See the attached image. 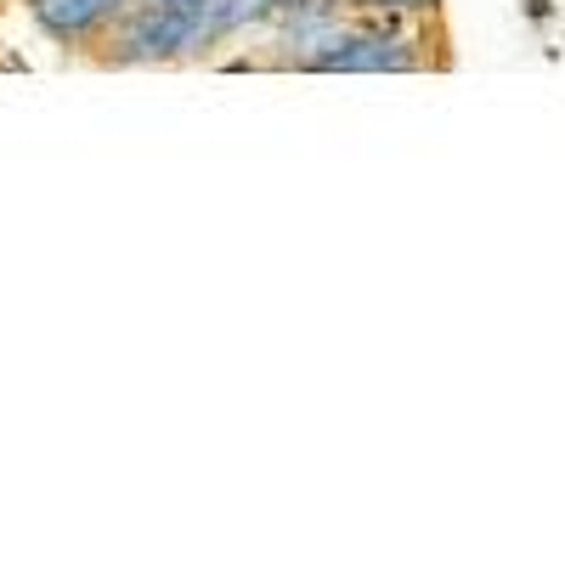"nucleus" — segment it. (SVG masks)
Segmentation results:
<instances>
[{
    "mask_svg": "<svg viewBox=\"0 0 565 565\" xmlns=\"http://www.w3.org/2000/svg\"><path fill=\"white\" fill-rule=\"evenodd\" d=\"M130 7L136 0H29L34 23L52 40H85V34L108 29L114 18H125Z\"/></svg>",
    "mask_w": 565,
    "mask_h": 565,
    "instance_id": "f03ea898",
    "label": "nucleus"
},
{
    "mask_svg": "<svg viewBox=\"0 0 565 565\" xmlns=\"http://www.w3.org/2000/svg\"><path fill=\"white\" fill-rule=\"evenodd\" d=\"M373 7H391V12H418V7H436V0H373Z\"/></svg>",
    "mask_w": 565,
    "mask_h": 565,
    "instance_id": "7ed1b4c3",
    "label": "nucleus"
},
{
    "mask_svg": "<svg viewBox=\"0 0 565 565\" xmlns=\"http://www.w3.org/2000/svg\"><path fill=\"white\" fill-rule=\"evenodd\" d=\"M351 7H373V0H351Z\"/></svg>",
    "mask_w": 565,
    "mask_h": 565,
    "instance_id": "20e7f679",
    "label": "nucleus"
},
{
    "mask_svg": "<svg viewBox=\"0 0 565 565\" xmlns=\"http://www.w3.org/2000/svg\"><path fill=\"white\" fill-rule=\"evenodd\" d=\"M306 68H322V74H385V68H413V52L407 40L373 29V34H334L328 45L306 57Z\"/></svg>",
    "mask_w": 565,
    "mask_h": 565,
    "instance_id": "f257e3e1",
    "label": "nucleus"
}]
</instances>
